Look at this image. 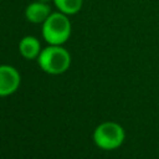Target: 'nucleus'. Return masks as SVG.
<instances>
[{"instance_id": "nucleus-3", "label": "nucleus", "mask_w": 159, "mask_h": 159, "mask_svg": "<svg viewBox=\"0 0 159 159\" xmlns=\"http://www.w3.org/2000/svg\"><path fill=\"white\" fill-rule=\"evenodd\" d=\"M125 139L124 128L116 122L108 120L98 124L93 130L94 144L103 150H114L119 148Z\"/></svg>"}, {"instance_id": "nucleus-2", "label": "nucleus", "mask_w": 159, "mask_h": 159, "mask_svg": "<svg viewBox=\"0 0 159 159\" xmlns=\"http://www.w3.org/2000/svg\"><path fill=\"white\" fill-rule=\"evenodd\" d=\"M41 32L43 40L48 45H63L71 36L72 25L68 15L56 11L46 19L41 25Z\"/></svg>"}, {"instance_id": "nucleus-7", "label": "nucleus", "mask_w": 159, "mask_h": 159, "mask_svg": "<svg viewBox=\"0 0 159 159\" xmlns=\"http://www.w3.org/2000/svg\"><path fill=\"white\" fill-rule=\"evenodd\" d=\"M52 2L58 11L68 16L77 14L83 6V0H52Z\"/></svg>"}, {"instance_id": "nucleus-4", "label": "nucleus", "mask_w": 159, "mask_h": 159, "mask_svg": "<svg viewBox=\"0 0 159 159\" xmlns=\"http://www.w3.org/2000/svg\"><path fill=\"white\" fill-rule=\"evenodd\" d=\"M21 83L19 71L10 65H0V97L14 94Z\"/></svg>"}, {"instance_id": "nucleus-8", "label": "nucleus", "mask_w": 159, "mask_h": 159, "mask_svg": "<svg viewBox=\"0 0 159 159\" xmlns=\"http://www.w3.org/2000/svg\"><path fill=\"white\" fill-rule=\"evenodd\" d=\"M39 1H41V2H46V4H48L50 1H52V0H39Z\"/></svg>"}, {"instance_id": "nucleus-5", "label": "nucleus", "mask_w": 159, "mask_h": 159, "mask_svg": "<svg viewBox=\"0 0 159 159\" xmlns=\"http://www.w3.org/2000/svg\"><path fill=\"white\" fill-rule=\"evenodd\" d=\"M51 7L46 2H41L39 0H35L30 2L25 9V17L31 24H43L46 19L51 15Z\"/></svg>"}, {"instance_id": "nucleus-1", "label": "nucleus", "mask_w": 159, "mask_h": 159, "mask_svg": "<svg viewBox=\"0 0 159 159\" xmlns=\"http://www.w3.org/2000/svg\"><path fill=\"white\" fill-rule=\"evenodd\" d=\"M36 60L43 72L53 76L65 73L71 66V55L62 45H48Z\"/></svg>"}, {"instance_id": "nucleus-6", "label": "nucleus", "mask_w": 159, "mask_h": 159, "mask_svg": "<svg viewBox=\"0 0 159 159\" xmlns=\"http://www.w3.org/2000/svg\"><path fill=\"white\" fill-rule=\"evenodd\" d=\"M41 43L37 37L27 35L24 36L19 42V52L26 60H35L41 52Z\"/></svg>"}]
</instances>
